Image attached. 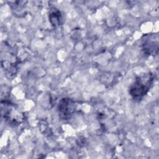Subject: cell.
<instances>
[{
	"instance_id": "obj_1",
	"label": "cell",
	"mask_w": 159,
	"mask_h": 159,
	"mask_svg": "<svg viewBox=\"0 0 159 159\" xmlns=\"http://www.w3.org/2000/svg\"><path fill=\"white\" fill-rule=\"evenodd\" d=\"M153 82V76L151 73L137 76L129 89L130 96L135 100L142 99L150 90Z\"/></svg>"
},
{
	"instance_id": "obj_2",
	"label": "cell",
	"mask_w": 159,
	"mask_h": 159,
	"mask_svg": "<svg viewBox=\"0 0 159 159\" xmlns=\"http://www.w3.org/2000/svg\"><path fill=\"white\" fill-rule=\"evenodd\" d=\"M1 113L4 119L9 124L14 125L20 123L22 120V114L16 111L14 106L7 101H4V104H1Z\"/></svg>"
},
{
	"instance_id": "obj_3",
	"label": "cell",
	"mask_w": 159,
	"mask_h": 159,
	"mask_svg": "<svg viewBox=\"0 0 159 159\" xmlns=\"http://www.w3.org/2000/svg\"><path fill=\"white\" fill-rule=\"evenodd\" d=\"M58 110L60 117L67 119L70 117L75 110V103L70 99L63 98L59 102Z\"/></svg>"
},
{
	"instance_id": "obj_4",
	"label": "cell",
	"mask_w": 159,
	"mask_h": 159,
	"mask_svg": "<svg viewBox=\"0 0 159 159\" xmlns=\"http://www.w3.org/2000/svg\"><path fill=\"white\" fill-rule=\"evenodd\" d=\"M49 21L54 27L60 25L62 21V17L60 12L57 9H53V11H51L49 14Z\"/></svg>"
},
{
	"instance_id": "obj_5",
	"label": "cell",
	"mask_w": 159,
	"mask_h": 159,
	"mask_svg": "<svg viewBox=\"0 0 159 159\" xmlns=\"http://www.w3.org/2000/svg\"><path fill=\"white\" fill-rule=\"evenodd\" d=\"M157 43V42H155ZM153 42H147L143 45V50L147 55H151L155 50L156 52L158 51V46L155 47V45H158V44H155Z\"/></svg>"
}]
</instances>
